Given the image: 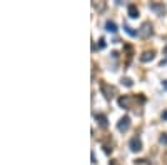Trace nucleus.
Listing matches in <instances>:
<instances>
[{
    "mask_svg": "<svg viewBox=\"0 0 167 165\" xmlns=\"http://www.w3.org/2000/svg\"><path fill=\"white\" fill-rule=\"evenodd\" d=\"M124 29H125V32H127L129 35H132V37H135V35H139V32H135V30H132L129 25H124Z\"/></svg>",
    "mask_w": 167,
    "mask_h": 165,
    "instance_id": "nucleus-10",
    "label": "nucleus"
},
{
    "mask_svg": "<svg viewBox=\"0 0 167 165\" xmlns=\"http://www.w3.org/2000/svg\"><path fill=\"white\" fill-rule=\"evenodd\" d=\"M127 10H129V15H130L132 19H137V17H139V10H137V7H135L134 3H130Z\"/></svg>",
    "mask_w": 167,
    "mask_h": 165,
    "instance_id": "nucleus-4",
    "label": "nucleus"
},
{
    "mask_svg": "<svg viewBox=\"0 0 167 165\" xmlns=\"http://www.w3.org/2000/svg\"><path fill=\"white\" fill-rule=\"evenodd\" d=\"M152 58H154V52H146V53L140 57V60H142V62H149V60H152Z\"/></svg>",
    "mask_w": 167,
    "mask_h": 165,
    "instance_id": "nucleus-8",
    "label": "nucleus"
},
{
    "mask_svg": "<svg viewBox=\"0 0 167 165\" xmlns=\"http://www.w3.org/2000/svg\"><path fill=\"white\" fill-rule=\"evenodd\" d=\"M95 118H97V120H99V124H100V125L104 127V128L107 127V117H105V115H102V114H99V115H95Z\"/></svg>",
    "mask_w": 167,
    "mask_h": 165,
    "instance_id": "nucleus-6",
    "label": "nucleus"
},
{
    "mask_svg": "<svg viewBox=\"0 0 167 165\" xmlns=\"http://www.w3.org/2000/svg\"><path fill=\"white\" fill-rule=\"evenodd\" d=\"M150 10H154V12H157V13H164V7H162V5H157V3H152V5H150Z\"/></svg>",
    "mask_w": 167,
    "mask_h": 165,
    "instance_id": "nucleus-9",
    "label": "nucleus"
},
{
    "mask_svg": "<svg viewBox=\"0 0 167 165\" xmlns=\"http://www.w3.org/2000/svg\"><path fill=\"white\" fill-rule=\"evenodd\" d=\"M160 142H162L164 145H167V135H166V134H164V135L160 137Z\"/></svg>",
    "mask_w": 167,
    "mask_h": 165,
    "instance_id": "nucleus-13",
    "label": "nucleus"
},
{
    "mask_svg": "<svg viewBox=\"0 0 167 165\" xmlns=\"http://www.w3.org/2000/svg\"><path fill=\"white\" fill-rule=\"evenodd\" d=\"M105 29H107V32H112V33L117 32V27H115L114 22H107V23H105Z\"/></svg>",
    "mask_w": 167,
    "mask_h": 165,
    "instance_id": "nucleus-7",
    "label": "nucleus"
},
{
    "mask_svg": "<svg viewBox=\"0 0 167 165\" xmlns=\"http://www.w3.org/2000/svg\"><path fill=\"white\" fill-rule=\"evenodd\" d=\"M150 33H152V25H150V23H144V25H142V29L139 30V35H140V37H144V39H147Z\"/></svg>",
    "mask_w": 167,
    "mask_h": 165,
    "instance_id": "nucleus-3",
    "label": "nucleus"
},
{
    "mask_svg": "<svg viewBox=\"0 0 167 165\" xmlns=\"http://www.w3.org/2000/svg\"><path fill=\"white\" fill-rule=\"evenodd\" d=\"M109 165H119V162H117V160H110V164H109Z\"/></svg>",
    "mask_w": 167,
    "mask_h": 165,
    "instance_id": "nucleus-14",
    "label": "nucleus"
},
{
    "mask_svg": "<svg viewBox=\"0 0 167 165\" xmlns=\"http://www.w3.org/2000/svg\"><path fill=\"white\" fill-rule=\"evenodd\" d=\"M100 88H102V92L105 94V97H107V98H112V94H114V90H112V88H109L105 84H100Z\"/></svg>",
    "mask_w": 167,
    "mask_h": 165,
    "instance_id": "nucleus-5",
    "label": "nucleus"
},
{
    "mask_svg": "<svg viewBox=\"0 0 167 165\" xmlns=\"http://www.w3.org/2000/svg\"><path fill=\"white\" fill-rule=\"evenodd\" d=\"M129 147H130L132 152H140V150H142V142H140V138H139V137H134V138L129 142Z\"/></svg>",
    "mask_w": 167,
    "mask_h": 165,
    "instance_id": "nucleus-2",
    "label": "nucleus"
},
{
    "mask_svg": "<svg viewBox=\"0 0 167 165\" xmlns=\"http://www.w3.org/2000/svg\"><path fill=\"white\" fill-rule=\"evenodd\" d=\"M164 52H166V53H167V47H166V50H164Z\"/></svg>",
    "mask_w": 167,
    "mask_h": 165,
    "instance_id": "nucleus-17",
    "label": "nucleus"
},
{
    "mask_svg": "<svg viewBox=\"0 0 167 165\" xmlns=\"http://www.w3.org/2000/svg\"><path fill=\"white\" fill-rule=\"evenodd\" d=\"M129 127H130V118H129L127 115L122 117V118L119 120V124H117V130L119 132H127Z\"/></svg>",
    "mask_w": 167,
    "mask_h": 165,
    "instance_id": "nucleus-1",
    "label": "nucleus"
},
{
    "mask_svg": "<svg viewBox=\"0 0 167 165\" xmlns=\"http://www.w3.org/2000/svg\"><path fill=\"white\" fill-rule=\"evenodd\" d=\"M162 117H164V118L167 120V112H164V114H162Z\"/></svg>",
    "mask_w": 167,
    "mask_h": 165,
    "instance_id": "nucleus-15",
    "label": "nucleus"
},
{
    "mask_svg": "<svg viewBox=\"0 0 167 165\" xmlns=\"http://www.w3.org/2000/svg\"><path fill=\"white\" fill-rule=\"evenodd\" d=\"M164 87H166V88H167V82H164Z\"/></svg>",
    "mask_w": 167,
    "mask_h": 165,
    "instance_id": "nucleus-16",
    "label": "nucleus"
},
{
    "mask_svg": "<svg viewBox=\"0 0 167 165\" xmlns=\"http://www.w3.org/2000/svg\"><path fill=\"white\" fill-rule=\"evenodd\" d=\"M122 84H124L125 87H132V80H130V78H122Z\"/></svg>",
    "mask_w": 167,
    "mask_h": 165,
    "instance_id": "nucleus-11",
    "label": "nucleus"
},
{
    "mask_svg": "<svg viewBox=\"0 0 167 165\" xmlns=\"http://www.w3.org/2000/svg\"><path fill=\"white\" fill-rule=\"evenodd\" d=\"M119 105H120V107H125V105H127V98L125 97L119 98Z\"/></svg>",
    "mask_w": 167,
    "mask_h": 165,
    "instance_id": "nucleus-12",
    "label": "nucleus"
}]
</instances>
